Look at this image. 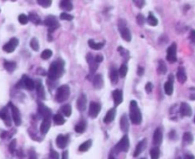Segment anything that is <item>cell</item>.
<instances>
[{
  "instance_id": "484cf974",
  "label": "cell",
  "mask_w": 195,
  "mask_h": 159,
  "mask_svg": "<svg viewBox=\"0 0 195 159\" xmlns=\"http://www.w3.org/2000/svg\"><path fill=\"white\" fill-rule=\"evenodd\" d=\"M177 80H178L179 83H181V84H185L188 80L185 70V68L182 67V66H180L178 71H177Z\"/></svg>"
},
{
  "instance_id": "f35d334b",
  "label": "cell",
  "mask_w": 195,
  "mask_h": 159,
  "mask_svg": "<svg viewBox=\"0 0 195 159\" xmlns=\"http://www.w3.org/2000/svg\"><path fill=\"white\" fill-rule=\"evenodd\" d=\"M183 141L185 144L187 145H190L193 142V135L190 132H185L183 135Z\"/></svg>"
},
{
  "instance_id": "83f0119b",
  "label": "cell",
  "mask_w": 195,
  "mask_h": 159,
  "mask_svg": "<svg viewBox=\"0 0 195 159\" xmlns=\"http://www.w3.org/2000/svg\"><path fill=\"white\" fill-rule=\"evenodd\" d=\"M60 7L62 9V10H64L65 12H71L73 10V3L69 0H62V1L60 2Z\"/></svg>"
},
{
  "instance_id": "52a82bcc",
  "label": "cell",
  "mask_w": 195,
  "mask_h": 159,
  "mask_svg": "<svg viewBox=\"0 0 195 159\" xmlns=\"http://www.w3.org/2000/svg\"><path fill=\"white\" fill-rule=\"evenodd\" d=\"M102 110V106L99 103L97 102H91L89 104V110H88V115L95 119L97 118L99 114V112Z\"/></svg>"
},
{
  "instance_id": "74e56055",
  "label": "cell",
  "mask_w": 195,
  "mask_h": 159,
  "mask_svg": "<svg viewBox=\"0 0 195 159\" xmlns=\"http://www.w3.org/2000/svg\"><path fill=\"white\" fill-rule=\"evenodd\" d=\"M146 21L150 26H157L158 25V19L156 18L155 16H154L152 13H149V15L146 18Z\"/></svg>"
},
{
  "instance_id": "f6af8a7d",
  "label": "cell",
  "mask_w": 195,
  "mask_h": 159,
  "mask_svg": "<svg viewBox=\"0 0 195 159\" xmlns=\"http://www.w3.org/2000/svg\"><path fill=\"white\" fill-rule=\"evenodd\" d=\"M18 21H19L20 24L26 25L27 23H28L29 18L26 15H24V13H21V15H19V16H18Z\"/></svg>"
},
{
  "instance_id": "ee69618b",
  "label": "cell",
  "mask_w": 195,
  "mask_h": 159,
  "mask_svg": "<svg viewBox=\"0 0 195 159\" xmlns=\"http://www.w3.org/2000/svg\"><path fill=\"white\" fill-rule=\"evenodd\" d=\"M38 5H40L43 8H49L52 5L53 2L51 1V0H38Z\"/></svg>"
},
{
  "instance_id": "7c38bea8",
  "label": "cell",
  "mask_w": 195,
  "mask_h": 159,
  "mask_svg": "<svg viewBox=\"0 0 195 159\" xmlns=\"http://www.w3.org/2000/svg\"><path fill=\"white\" fill-rule=\"evenodd\" d=\"M86 106H87V98L85 94H81L77 101V108L79 111L82 112L86 109Z\"/></svg>"
},
{
  "instance_id": "3957f363",
  "label": "cell",
  "mask_w": 195,
  "mask_h": 159,
  "mask_svg": "<svg viewBox=\"0 0 195 159\" xmlns=\"http://www.w3.org/2000/svg\"><path fill=\"white\" fill-rule=\"evenodd\" d=\"M70 96V87L67 84H63L57 88L56 93V100L58 103H63Z\"/></svg>"
},
{
  "instance_id": "d6a6232c",
  "label": "cell",
  "mask_w": 195,
  "mask_h": 159,
  "mask_svg": "<svg viewBox=\"0 0 195 159\" xmlns=\"http://www.w3.org/2000/svg\"><path fill=\"white\" fill-rule=\"evenodd\" d=\"M88 45L90 48H92L93 50H101L104 46V42H96L93 39L88 40Z\"/></svg>"
},
{
  "instance_id": "f546056e",
  "label": "cell",
  "mask_w": 195,
  "mask_h": 159,
  "mask_svg": "<svg viewBox=\"0 0 195 159\" xmlns=\"http://www.w3.org/2000/svg\"><path fill=\"white\" fill-rule=\"evenodd\" d=\"M86 126H87V124H86V121L84 120H81L79 123H78V124L76 125L75 126V130H76V132H78V133H83L84 131L86 130Z\"/></svg>"
},
{
  "instance_id": "d590c367",
  "label": "cell",
  "mask_w": 195,
  "mask_h": 159,
  "mask_svg": "<svg viewBox=\"0 0 195 159\" xmlns=\"http://www.w3.org/2000/svg\"><path fill=\"white\" fill-rule=\"evenodd\" d=\"M91 146H92V140H87L79 147V151L81 152H87L90 148H91Z\"/></svg>"
},
{
  "instance_id": "7bdbcfd3",
  "label": "cell",
  "mask_w": 195,
  "mask_h": 159,
  "mask_svg": "<svg viewBox=\"0 0 195 159\" xmlns=\"http://www.w3.org/2000/svg\"><path fill=\"white\" fill-rule=\"evenodd\" d=\"M52 55H53V51L51 49H45L41 53V58L42 60H48V58L52 57Z\"/></svg>"
},
{
  "instance_id": "4316f807",
  "label": "cell",
  "mask_w": 195,
  "mask_h": 159,
  "mask_svg": "<svg viewBox=\"0 0 195 159\" xmlns=\"http://www.w3.org/2000/svg\"><path fill=\"white\" fill-rule=\"evenodd\" d=\"M146 139H143L142 141H140L139 144L137 145V147H136V149H135V152L133 154V156L134 157L139 156L140 154L143 152V151L144 149V148H146Z\"/></svg>"
},
{
  "instance_id": "bcb514c9",
  "label": "cell",
  "mask_w": 195,
  "mask_h": 159,
  "mask_svg": "<svg viewBox=\"0 0 195 159\" xmlns=\"http://www.w3.org/2000/svg\"><path fill=\"white\" fill-rule=\"evenodd\" d=\"M60 18L62 20H67V21H71V20H73L74 19V16L70 15V13H62L61 15H60Z\"/></svg>"
},
{
  "instance_id": "f5cc1de1",
  "label": "cell",
  "mask_w": 195,
  "mask_h": 159,
  "mask_svg": "<svg viewBox=\"0 0 195 159\" xmlns=\"http://www.w3.org/2000/svg\"><path fill=\"white\" fill-rule=\"evenodd\" d=\"M49 158L50 159H58V153L56 151H54V149H51V152H50Z\"/></svg>"
},
{
  "instance_id": "6125c7cd",
  "label": "cell",
  "mask_w": 195,
  "mask_h": 159,
  "mask_svg": "<svg viewBox=\"0 0 195 159\" xmlns=\"http://www.w3.org/2000/svg\"><path fill=\"white\" fill-rule=\"evenodd\" d=\"M108 159H116V158H115L114 156H112V155H110V156H109V158H108Z\"/></svg>"
},
{
  "instance_id": "6f0895ef",
  "label": "cell",
  "mask_w": 195,
  "mask_h": 159,
  "mask_svg": "<svg viewBox=\"0 0 195 159\" xmlns=\"http://www.w3.org/2000/svg\"><path fill=\"white\" fill-rule=\"evenodd\" d=\"M143 73H144V68L142 67V66H139L138 67V75L139 76H142Z\"/></svg>"
},
{
  "instance_id": "b9f144b4",
  "label": "cell",
  "mask_w": 195,
  "mask_h": 159,
  "mask_svg": "<svg viewBox=\"0 0 195 159\" xmlns=\"http://www.w3.org/2000/svg\"><path fill=\"white\" fill-rule=\"evenodd\" d=\"M127 71H128V67L124 63V64H122L119 69V77H121V78H124L126 74H127Z\"/></svg>"
},
{
  "instance_id": "681fc988",
  "label": "cell",
  "mask_w": 195,
  "mask_h": 159,
  "mask_svg": "<svg viewBox=\"0 0 195 159\" xmlns=\"http://www.w3.org/2000/svg\"><path fill=\"white\" fill-rule=\"evenodd\" d=\"M15 146H16V140L13 139L10 143V146H9V151H10V152L13 153V152L15 151Z\"/></svg>"
},
{
  "instance_id": "11a10c76",
  "label": "cell",
  "mask_w": 195,
  "mask_h": 159,
  "mask_svg": "<svg viewBox=\"0 0 195 159\" xmlns=\"http://www.w3.org/2000/svg\"><path fill=\"white\" fill-rule=\"evenodd\" d=\"M95 61H96L97 63L102 62V61H103V57H102V55H97L96 57H95Z\"/></svg>"
},
{
  "instance_id": "91938a15",
  "label": "cell",
  "mask_w": 195,
  "mask_h": 159,
  "mask_svg": "<svg viewBox=\"0 0 195 159\" xmlns=\"http://www.w3.org/2000/svg\"><path fill=\"white\" fill-rule=\"evenodd\" d=\"M62 159H68V152L65 151L62 153Z\"/></svg>"
},
{
  "instance_id": "db71d44e",
  "label": "cell",
  "mask_w": 195,
  "mask_h": 159,
  "mask_svg": "<svg viewBox=\"0 0 195 159\" xmlns=\"http://www.w3.org/2000/svg\"><path fill=\"white\" fill-rule=\"evenodd\" d=\"M189 38L193 43H195V30H191V32H190Z\"/></svg>"
},
{
  "instance_id": "d4e9b609",
  "label": "cell",
  "mask_w": 195,
  "mask_h": 159,
  "mask_svg": "<svg viewBox=\"0 0 195 159\" xmlns=\"http://www.w3.org/2000/svg\"><path fill=\"white\" fill-rule=\"evenodd\" d=\"M22 81H23V84H24V87H26L28 90H30V91H32V90H34L35 88V81L30 79L29 77L23 76Z\"/></svg>"
},
{
  "instance_id": "f1b7e54d",
  "label": "cell",
  "mask_w": 195,
  "mask_h": 159,
  "mask_svg": "<svg viewBox=\"0 0 195 159\" xmlns=\"http://www.w3.org/2000/svg\"><path fill=\"white\" fill-rule=\"evenodd\" d=\"M110 80L113 85H116L118 84V81H119V71L116 68H113L110 71Z\"/></svg>"
},
{
  "instance_id": "4dcf8cb0",
  "label": "cell",
  "mask_w": 195,
  "mask_h": 159,
  "mask_svg": "<svg viewBox=\"0 0 195 159\" xmlns=\"http://www.w3.org/2000/svg\"><path fill=\"white\" fill-rule=\"evenodd\" d=\"M166 71H167V67H166V62L164 61H162L160 60L158 62V67H157V72L159 74H161V75H164L166 73Z\"/></svg>"
},
{
  "instance_id": "9f6ffc18",
  "label": "cell",
  "mask_w": 195,
  "mask_h": 159,
  "mask_svg": "<svg viewBox=\"0 0 195 159\" xmlns=\"http://www.w3.org/2000/svg\"><path fill=\"white\" fill-rule=\"evenodd\" d=\"M169 138L171 140L176 139V131L175 130H171L170 132H169Z\"/></svg>"
},
{
  "instance_id": "f907efd6",
  "label": "cell",
  "mask_w": 195,
  "mask_h": 159,
  "mask_svg": "<svg viewBox=\"0 0 195 159\" xmlns=\"http://www.w3.org/2000/svg\"><path fill=\"white\" fill-rule=\"evenodd\" d=\"M144 89H146V91L147 94H150L152 92V90H153V84L150 83V81H148V83L146 84V87H144Z\"/></svg>"
},
{
  "instance_id": "816d5d0a",
  "label": "cell",
  "mask_w": 195,
  "mask_h": 159,
  "mask_svg": "<svg viewBox=\"0 0 195 159\" xmlns=\"http://www.w3.org/2000/svg\"><path fill=\"white\" fill-rule=\"evenodd\" d=\"M118 51H119L122 57H124V58L128 55V51H127V50H125L124 47H121V46L118 47Z\"/></svg>"
},
{
  "instance_id": "03108f58",
  "label": "cell",
  "mask_w": 195,
  "mask_h": 159,
  "mask_svg": "<svg viewBox=\"0 0 195 159\" xmlns=\"http://www.w3.org/2000/svg\"><path fill=\"white\" fill-rule=\"evenodd\" d=\"M142 159H146V158H142Z\"/></svg>"
},
{
  "instance_id": "60d3db41",
  "label": "cell",
  "mask_w": 195,
  "mask_h": 159,
  "mask_svg": "<svg viewBox=\"0 0 195 159\" xmlns=\"http://www.w3.org/2000/svg\"><path fill=\"white\" fill-rule=\"evenodd\" d=\"M30 46L31 48L34 50V51H38L39 50V43L38 40L37 39V38H33L30 41Z\"/></svg>"
},
{
  "instance_id": "603a6c76",
  "label": "cell",
  "mask_w": 195,
  "mask_h": 159,
  "mask_svg": "<svg viewBox=\"0 0 195 159\" xmlns=\"http://www.w3.org/2000/svg\"><path fill=\"white\" fill-rule=\"evenodd\" d=\"M116 117V108H111V109L108 110L106 113V115L103 118V123L104 124H110L113 121H114Z\"/></svg>"
},
{
  "instance_id": "7402d4cb",
  "label": "cell",
  "mask_w": 195,
  "mask_h": 159,
  "mask_svg": "<svg viewBox=\"0 0 195 159\" xmlns=\"http://www.w3.org/2000/svg\"><path fill=\"white\" fill-rule=\"evenodd\" d=\"M162 142H163V131H162V129L157 128L153 134V143L160 146Z\"/></svg>"
},
{
  "instance_id": "4fadbf2b",
  "label": "cell",
  "mask_w": 195,
  "mask_h": 159,
  "mask_svg": "<svg viewBox=\"0 0 195 159\" xmlns=\"http://www.w3.org/2000/svg\"><path fill=\"white\" fill-rule=\"evenodd\" d=\"M0 118L4 121L5 125L7 126H12V120H11V116L10 113H9L8 107H3L1 110H0Z\"/></svg>"
},
{
  "instance_id": "ac0fdd59",
  "label": "cell",
  "mask_w": 195,
  "mask_h": 159,
  "mask_svg": "<svg viewBox=\"0 0 195 159\" xmlns=\"http://www.w3.org/2000/svg\"><path fill=\"white\" fill-rule=\"evenodd\" d=\"M51 117H46V118H43V121L41 123V126H40V132H41L42 135L46 134L49 129H50V126H51Z\"/></svg>"
},
{
  "instance_id": "5b68a950",
  "label": "cell",
  "mask_w": 195,
  "mask_h": 159,
  "mask_svg": "<svg viewBox=\"0 0 195 159\" xmlns=\"http://www.w3.org/2000/svg\"><path fill=\"white\" fill-rule=\"evenodd\" d=\"M119 32L121 34V37L124 38L125 41L130 42L131 39H132V35H131V32L130 30L125 26V22L124 20L120 21V25H119Z\"/></svg>"
},
{
  "instance_id": "7dc6e473",
  "label": "cell",
  "mask_w": 195,
  "mask_h": 159,
  "mask_svg": "<svg viewBox=\"0 0 195 159\" xmlns=\"http://www.w3.org/2000/svg\"><path fill=\"white\" fill-rule=\"evenodd\" d=\"M144 22H146V18H144L143 15H142V13H139V15L137 16V23L140 26H143Z\"/></svg>"
},
{
  "instance_id": "8992f818",
  "label": "cell",
  "mask_w": 195,
  "mask_h": 159,
  "mask_svg": "<svg viewBox=\"0 0 195 159\" xmlns=\"http://www.w3.org/2000/svg\"><path fill=\"white\" fill-rule=\"evenodd\" d=\"M130 147V143H129V138L127 134H124V137H122L119 143L116 145V149L118 152H127Z\"/></svg>"
},
{
  "instance_id": "ffe728a7",
  "label": "cell",
  "mask_w": 195,
  "mask_h": 159,
  "mask_svg": "<svg viewBox=\"0 0 195 159\" xmlns=\"http://www.w3.org/2000/svg\"><path fill=\"white\" fill-rule=\"evenodd\" d=\"M38 113L40 116H42L43 118L46 117H51L52 116V111L49 107L46 106H44L42 103H38Z\"/></svg>"
},
{
  "instance_id": "cb8c5ba5",
  "label": "cell",
  "mask_w": 195,
  "mask_h": 159,
  "mask_svg": "<svg viewBox=\"0 0 195 159\" xmlns=\"http://www.w3.org/2000/svg\"><path fill=\"white\" fill-rule=\"evenodd\" d=\"M35 90H37V94L40 99H45V89L42 84V81L40 80H38L35 81Z\"/></svg>"
},
{
  "instance_id": "c3c4849f",
  "label": "cell",
  "mask_w": 195,
  "mask_h": 159,
  "mask_svg": "<svg viewBox=\"0 0 195 159\" xmlns=\"http://www.w3.org/2000/svg\"><path fill=\"white\" fill-rule=\"evenodd\" d=\"M133 3L139 9H142V8H143L144 6H146V1H143V0H134Z\"/></svg>"
},
{
  "instance_id": "8fae6325",
  "label": "cell",
  "mask_w": 195,
  "mask_h": 159,
  "mask_svg": "<svg viewBox=\"0 0 195 159\" xmlns=\"http://www.w3.org/2000/svg\"><path fill=\"white\" fill-rule=\"evenodd\" d=\"M9 106L11 107L12 109V116H13V120L15 122V124L16 126H20L21 125V115H20V111L15 106H13L12 103H9Z\"/></svg>"
},
{
  "instance_id": "be15d7a7",
  "label": "cell",
  "mask_w": 195,
  "mask_h": 159,
  "mask_svg": "<svg viewBox=\"0 0 195 159\" xmlns=\"http://www.w3.org/2000/svg\"><path fill=\"white\" fill-rule=\"evenodd\" d=\"M177 159H181V157H178V158H177Z\"/></svg>"
},
{
  "instance_id": "1f68e13d",
  "label": "cell",
  "mask_w": 195,
  "mask_h": 159,
  "mask_svg": "<svg viewBox=\"0 0 195 159\" xmlns=\"http://www.w3.org/2000/svg\"><path fill=\"white\" fill-rule=\"evenodd\" d=\"M53 120H54V123H55L57 126H61V125H64L65 124L64 117H63V115L60 114V113H57V114L54 115Z\"/></svg>"
},
{
  "instance_id": "680465c9",
  "label": "cell",
  "mask_w": 195,
  "mask_h": 159,
  "mask_svg": "<svg viewBox=\"0 0 195 159\" xmlns=\"http://www.w3.org/2000/svg\"><path fill=\"white\" fill-rule=\"evenodd\" d=\"M30 159H37V155L34 151H31L30 152Z\"/></svg>"
},
{
  "instance_id": "277c9868",
  "label": "cell",
  "mask_w": 195,
  "mask_h": 159,
  "mask_svg": "<svg viewBox=\"0 0 195 159\" xmlns=\"http://www.w3.org/2000/svg\"><path fill=\"white\" fill-rule=\"evenodd\" d=\"M44 24L48 27V33L51 34L54 31H56L57 28H60V23L57 19L56 16H48L44 20Z\"/></svg>"
},
{
  "instance_id": "30bf717a",
  "label": "cell",
  "mask_w": 195,
  "mask_h": 159,
  "mask_svg": "<svg viewBox=\"0 0 195 159\" xmlns=\"http://www.w3.org/2000/svg\"><path fill=\"white\" fill-rule=\"evenodd\" d=\"M18 39L16 38H13L3 46V51H5L6 53H13L15 50V48L18 46Z\"/></svg>"
},
{
  "instance_id": "ab89813d",
  "label": "cell",
  "mask_w": 195,
  "mask_h": 159,
  "mask_svg": "<svg viewBox=\"0 0 195 159\" xmlns=\"http://www.w3.org/2000/svg\"><path fill=\"white\" fill-rule=\"evenodd\" d=\"M149 154H150L151 159H159V156H160V149H159L158 147H154L153 149H151Z\"/></svg>"
},
{
  "instance_id": "44dd1931",
  "label": "cell",
  "mask_w": 195,
  "mask_h": 159,
  "mask_svg": "<svg viewBox=\"0 0 195 159\" xmlns=\"http://www.w3.org/2000/svg\"><path fill=\"white\" fill-rule=\"evenodd\" d=\"M93 85L96 89H102L103 87L104 81H103V77L102 74L95 75L94 79H93Z\"/></svg>"
},
{
  "instance_id": "ba28073f",
  "label": "cell",
  "mask_w": 195,
  "mask_h": 159,
  "mask_svg": "<svg viewBox=\"0 0 195 159\" xmlns=\"http://www.w3.org/2000/svg\"><path fill=\"white\" fill-rule=\"evenodd\" d=\"M166 60L170 63H174L177 61V45L176 43H172L166 50Z\"/></svg>"
},
{
  "instance_id": "7a4b0ae2",
  "label": "cell",
  "mask_w": 195,
  "mask_h": 159,
  "mask_svg": "<svg viewBox=\"0 0 195 159\" xmlns=\"http://www.w3.org/2000/svg\"><path fill=\"white\" fill-rule=\"evenodd\" d=\"M129 119L133 125H140L142 123L143 116L140 108L138 106V104L136 101L130 102V111H129Z\"/></svg>"
},
{
  "instance_id": "e7e4bbea",
  "label": "cell",
  "mask_w": 195,
  "mask_h": 159,
  "mask_svg": "<svg viewBox=\"0 0 195 159\" xmlns=\"http://www.w3.org/2000/svg\"><path fill=\"white\" fill-rule=\"evenodd\" d=\"M194 123H195V117H194Z\"/></svg>"
},
{
  "instance_id": "9c48e42d",
  "label": "cell",
  "mask_w": 195,
  "mask_h": 159,
  "mask_svg": "<svg viewBox=\"0 0 195 159\" xmlns=\"http://www.w3.org/2000/svg\"><path fill=\"white\" fill-rule=\"evenodd\" d=\"M86 61H87V63L89 65V73L90 75L95 74V72L97 71V69L99 68V63L96 62L95 61V58L93 57V55L91 53H88L86 55Z\"/></svg>"
},
{
  "instance_id": "94428289",
  "label": "cell",
  "mask_w": 195,
  "mask_h": 159,
  "mask_svg": "<svg viewBox=\"0 0 195 159\" xmlns=\"http://www.w3.org/2000/svg\"><path fill=\"white\" fill-rule=\"evenodd\" d=\"M184 159H195V157L192 155V154H187V155L185 156Z\"/></svg>"
},
{
  "instance_id": "9a60e30c",
  "label": "cell",
  "mask_w": 195,
  "mask_h": 159,
  "mask_svg": "<svg viewBox=\"0 0 195 159\" xmlns=\"http://www.w3.org/2000/svg\"><path fill=\"white\" fill-rule=\"evenodd\" d=\"M120 128L121 130L124 132V134H126L129 130V121H128V117L126 114H124L121 117L120 120Z\"/></svg>"
},
{
  "instance_id": "2e32d148",
  "label": "cell",
  "mask_w": 195,
  "mask_h": 159,
  "mask_svg": "<svg viewBox=\"0 0 195 159\" xmlns=\"http://www.w3.org/2000/svg\"><path fill=\"white\" fill-rule=\"evenodd\" d=\"M180 113L183 117H190L192 115V109L188 104L182 103L180 106Z\"/></svg>"
},
{
  "instance_id": "5bb4252c",
  "label": "cell",
  "mask_w": 195,
  "mask_h": 159,
  "mask_svg": "<svg viewBox=\"0 0 195 159\" xmlns=\"http://www.w3.org/2000/svg\"><path fill=\"white\" fill-rule=\"evenodd\" d=\"M112 97L113 100H114L115 106H118L122 103L124 101V93H122V90L121 89H115L112 93Z\"/></svg>"
},
{
  "instance_id": "d6986e66",
  "label": "cell",
  "mask_w": 195,
  "mask_h": 159,
  "mask_svg": "<svg viewBox=\"0 0 195 159\" xmlns=\"http://www.w3.org/2000/svg\"><path fill=\"white\" fill-rule=\"evenodd\" d=\"M68 141H69V136L60 134L57 137V146L60 149H65L68 144Z\"/></svg>"
},
{
  "instance_id": "e575fe53",
  "label": "cell",
  "mask_w": 195,
  "mask_h": 159,
  "mask_svg": "<svg viewBox=\"0 0 195 159\" xmlns=\"http://www.w3.org/2000/svg\"><path fill=\"white\" fill-rule=\"evenodd\" d=\"M4 68L8 71L12 73L15 69H16V63L15 61H5L4 62Z\"/></svg>"
},
{
  "instance_id": "836d02e7",
  "label": "cell",
  "mask_w": 195,
  "mask_h": 159,
  "mask_svg": "<svg viewBox=\"0 0 195 159\" xmlns=\"http://www.w3.org/2000/svg\"><path fill=\"white\" fill-rule=\"evenodd\" d=\"M28 18H29V20H30V21L33 22L34 24H37V25H38V24L41 23V19H40V17H39V16H38L35 13H34V12H32V13H29Z\"/></svg>"
},
{
  "instance_id": "8d00e7d4",
  "label": "cell",
  "mask_w": 195,
  "mask_h": 159,
  "mask_svg": "<svg viewBox=\"0 0 195 159\" xmlns=\"http://www.w3.org/2000/svg\"><path fill=\"white\" fill-rule=\"evenodd\" d=\"M60 111L64 116L70 117L71 114H72V106H70V104H64V106L61 107Z\"/></svg>"
},
{
  "instance_id": "e0dca14e",
  "label": "cell",
  "mask_w": 195,
  "mask_h": 159,
  "mask_svg": "<svg viewBox=\"0 0 195 159\" xmlns=\"http://www.w3.org/2000/svg\"><path fill=\"white\" fill-rule=\"evenodd\" d=\"M173 81H174L173 75H169V81H167L164 85L165 92L166 95H169V96H170V95H172V93H173Z\"/></svg>"
},
{
  "instance_id": "6da1fadb",
  "label": "cell",
  "mask_w": 195,
  "mask_h": 159,
  "mask_svg": "<svg viewBox=\"0 0 195 159\" xmlns=\"http://www.w3.org/2000/svg\"><path fill=\"white\" fill-rule=\"evenodd\" d=\"M63 73H64V61L62 60H58L51 63L48 70V77L50 80L56 81L60 79Z\"/></svg>"
}]
</instances>
